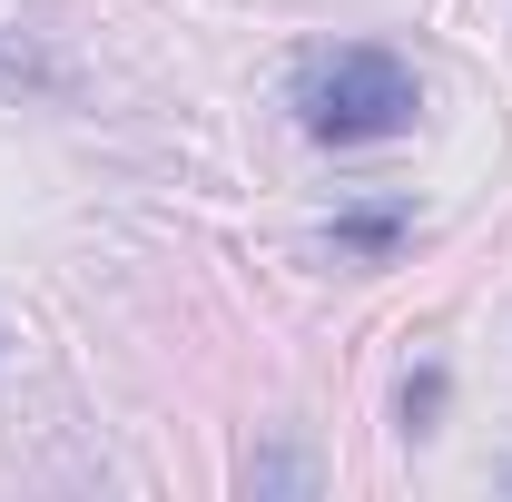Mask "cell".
I'll use <instances>...</instances> for the list:
<instances>
[{"instance_id":"1","label":"cell","mask_w":512,"mask_h":502,"mask_svg":"<svg viewBox=\"0 0 512 502\" xmlns=\"http://www.w3.org/2000/svg\"><path fill=\"white\" fill-rule=\"evenodd\" d=\"M424 109V79L375 50V40H345V50H316V60L296 69V119L306 138L325 148H365V138H394V128H414Z\"/></svg>"},{"instance_id":"2","label":"cell","mask_w":512,"mask_h":502,"mask_svg":"<svg viewBox=\"0 0 512 502\" xmlns=\"http://www.w3.org/2000/svg\"><path fill=\"white\" fill-rule=\"evenodd\" d=\"M404 227H414V207L365 197V207H345V217L325 227V247H335V256H384V247H404Z\"/></svg>"},{"instance_id":"3","label":"cell","mask_w":512,"mask_h":502,"mask_svg":"<svg viewBox=\"0 0 512 502\" xmlns=\"http://www.w3.org/2000/svg\"><path fill=\"white\" fill-rule=\"evenodd\" d=\"M237 483H247V493H306V483H316V463H306L296 443H266V453L237 463Z\"/></svg>"},{"instance_id":"4","label":"cell","mask_w":512,"mask_h":502,"mask_svg":"<svg viewBox=\"0 0 512 502\" xmlns=\"http://www.w3.org/2000/svg\"><path fill=\"white\" fill-rule=\"evenodd\" d=\"M434 404H444V375H434V365H424V375L404 384V424H414V434H424V424H434Z\"/></svg>"}]
</instances>
